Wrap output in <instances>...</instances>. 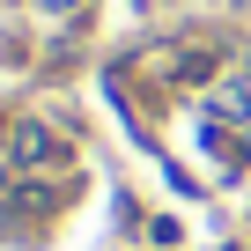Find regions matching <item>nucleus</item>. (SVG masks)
Segmentation results:
<instances>
[{
  "instance_id": "1",
  "label": "nucleus",
  "mask_w": 251,
  "mask_h": 251,
  "mask_svg": "<svg viewBox=\"0 0 251 251\" xmlns=\"http://www.w3.org/2000/svg\"><path fill=\"white\" fill-rule=\"evenodd\" d=\"M8 155H15L23 170H52L67 148H59V133H52V126H37V118H30V126H15V133H8Z\"/></svg>"
}]
</instances>
